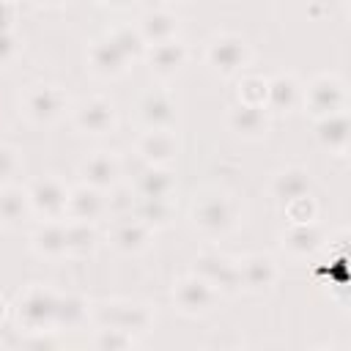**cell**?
I'll list each match as a JSON object with an SVG mask.
<instances>
[{"label":"cell","instance_id":"25","mask_svg":"<svg viewBox=\"0 0 351 351\" xmlns=\"http://www.w3.org/2000/svg\"><path fill=\"white\" fill-rule=\"evenodd\" d=\"M30 250L44 261L66 258V219H44L30 233Z\"/></svg>","mask_w":351,"mask_h":351},{"label":"cell","instance_id":"40","mask_svg":"<svg viewBox=\"0 0 351 351\" xmlns=\"http://www.w3.org/2000/svg\"><path fill=\"white\" fill-rule=\"evenodd\" d=\"M41 5H63V3H69V0H38Z\"/></svg>","mask_w":351,"mask_h":351},{"label":"cell","instance_id":"10","mask_svg":"<svg viewBox=\"0 0 351 351\" xmlns=\"http://www.w3.org/2000/svg\"><path fill=\"white\" fill-rule=\"evenodd\" d=\"M25 189H27L33 214H38L41 219H63L66 217V200H69L71 186H66V181L60 176H52V173L38 176Z\"/></svg>","mask_w":351,"mask_h":351},{"label":"cell","instance_id":"9","mask_svg":"<svg viewBox=\"0 0 351 351\" xmlns=\"http://www.w3.org/2000/svg\"><path fill=\"white\" fill-rule=\"evenodd\" d=\"M71 123L77 132L90 134V137H104L118 126V110L110 99L104 96H88L74 104L71 110Z\"/></svg>","mask_w":351,"mask_h":351},{"label":"cell","instance_id":"8","mask_svg":"<svg viewBox=\"0 0 351 351\" xmlns=\"http://www.w3.org/2000/svg\"><path fill=\"white\" fill-rule=\"evenodd\" d=\"M219 293L206 282L200 280L197 274H184L173 282V304L181 315L186 318H200V315H208L217 304Z\"/></svg>","mask_w":351,"mask_h":351},{"label":"cell","instance_id":"28","mask_svg":"<svg viewBox=\"0 0 351 351\" xmlns=\"http://www.w3.org/2000/svg\"><path fill=\"white\" fill-rule=\"evenodd\" d=\"M90 318V302L82 293L66 291L58 293L55 302V332L58 329H80Z\"/></svg>","mask_w":351,"mask_h":351},{"label":"cell","instance_id":"34","mask_svg":"<svg viewBox=\"0 0 351 351\" xmlns=\"http://www.w3.org/2000/svg\"><path fill=\"white\" fill-rule=\"evenodd\" d=\"M129 58H132V63L137 60V58H143L145 55V41H143V36L137 33V27H132V25H121V27H112L110 33H107Z\"/></svg>","mask_w":351,"mask_h":351},{"label":"cell","instance_id":"23","mask_svg":"<svg viewBox=\"0 0 351 351\" xmlns=\"http://www.w3.org/2000/svg\"><path fill=\"white\" fill-rule=\"evenodd\" d=\"M176 176L170 167H154V165H145L140 170V176L134 178V195L143 197V200H173L176 195Z\"/></svg>","mask_w":351,"mask_h":351},{"label":"cell","instance_id":"7","mask_svg":"<svg viewBox=\"0 0 351 351\" xmlns=\"http://www.w3.org/2000/svg\"><path fill=\"white\" fill-rule=\"evenodd\" d=\"M192 274L206 280L219 296H236L241 293V280H239V261L228 258L225 252L206 250L195 258Z\"/></svg>","mask_w":351,"mask_h":351},{"label":"cell","instance_id":"2","mask_svg":"<svg viewBox=\"0 0 351 351\" xmlns=\"http://www.w3.org/2000/svg\"><path fill=\"white\" fill-rule=\"evenodd\" d=\"M206 66L222 77V80H230V77H239L250 60H252V49L250 44L239 36V33H230V30H222V33H214L208 41H206Z\"/></svg>","mask_w":351,"mask_h":351},{"label":"cell","instance_id":"18","mask_svg":"<svg viewBox=\"0 0 351 351\" xmlns=\"http://www.w3.org/2000/svg\"><path fill=\"white\" fill-rule=\"evenodd\" d=\"M143 58H145L151 74H156L159 80H170V77H176L186 66L189 52H186V47L178 38H170V41H162V44L148 47Z\"/></svg>","mask_w":351,"mask_h":351},{"label":"cell","instance_id":"31","mask_svg":"<svg viewBox=\"0 0 351 351\" xmlns=\"http://www.w3.org/2000/svg\"><path fill=\"white\" fill-rule=\"evenodd\" d=\"M282 214L288 219V225H304V222H318V214H321V206L318 200L313 197V192L307 195H299L288 203H282Z\"/></svg>","mask_w":351,"mask_h":351},{"label":"cell","instance_id":"30","mask_svg":"<svg viewBox=\"0 0 351 351\" xmlns=\"http://www.w3.org/2000/svg\"><path fill=\"white\" fill-rule=\"evenodd\" d=\"M132 214H134L137 219H143V222L156 233V230L170 228L176 208H173V200H143V197H137Z\"/></svg>","mask_w":351,"mask_h":351},{"label":"cell","instance_id":"24","mask_svg":"<svg viewBox=\"0 0 351 351\" xmlns=\"http://www.w3.org/2000/svg\"><path fill=\"white\" fill-rule=\"evenodd\" d=\"M269 192L274 200L280 203H288L299 195H307L313 192V173L302 165H288V167H280L274 176H271V184H269Z\"/></svg>","mask_w":351,"mask_h":351},{"label":"cell","instance_id":"22","mask_svg":"<svg viewBox=\"0 0 351 351\" xmlns=\"http://www.w3.org/2000/svg\"><path fill=\"white\" fill-rule=\"evenodd\" d=\"M302 104V82L293 74H274L266 88L269 115H288Z\"/></svg>","mask_w":351,"mask_h":351},{"label":"cell","instance_id":"38","mask_svg":"<svg viewBox=\"0 0 351 351\" xmlns=\"http://www.w3.org/2000/svg\"><path fill=\"white\" fill-rule=\"evenodd\" d=\"M19 19V8L14 0H0V30H14Z\"/></svg>","mask_w":351,"mask_h":351},{"label":"cell","instance_id":"12","mask_svg":"<svg viewBox=\"0 0 351 351\" xmlns=\"http://www.w3.org/2000/svg\"><path fill=\"white\" fill-rule=\"evenodd\" d=\"M134 151L137 156L145 162V165H154V167H170L181 151V143H178V134L173 129H145L137 143H134Z\"/></svg>","mask_w":351,"mask_h":351},{"label":"cell","instance_id":"16","mask_svg":"<svg viewBox=\"0 0 351 351\" xmlns=\"http://www.w3.org/2000/svg\"><path fill=\"white\" fill-rule=\"evenodd\" d=\"M80 176H82V184L107 192L115 184H121V162L112 151H96V154L82 159Z\"/></svg>","mask_w":351,"mask_h":351},{"label":"cell","instance_id":"29","mask_svg":"<svg viewBox=\"0 0 351 351\" xmlns=\"http://www.w3.org/2000/svg\"><path fill=\"white\" fill-rule=\"evenodd\" d=\"M99 247V230L93 222L66 219V255L69 258H88Z\"/></svg>","mask_w":351,"mask_h":351},{"label":"cell","instance_id":"20","mask_svg":"<svg viewBox=\"0 0 351 351\" xmlns=\"http://www.w3.org/2000/svg\"><path fill=\"white\" fill-rule=\"evenodd\" d=\"M137 115L145 129H176V101L165 90H148L137 104Z\"/></svg>","mask_w":351,"mask_h":351},{"label":"cell","instance_id":"32","mask_svg":"<svg viewBox=\"0 0 351 351\" xmlns=\"http://www.w3.org/2000/svg\"><path fill=\"white\" fill-rule=\"evenodd\" d=\"M93 346L101 351H126L137 346V335L115 329V326H99L93 335Z\"/></svg>","mask_w":351,"mask_h":351},{"label":"cell","instance_id":"19","mask_svg":"<svg viewBox=\"0 0 351 351\" xmlns=\"http://www.w3.org/2000/svg\"><path fill=\"white\" fill-rule=\"evenodd\" d=\"M107 214V197L101 189L80 184L69 189L66 200V219H80V222H96Z\"/></svg>","mask_w":351,"mask_h":351},{"label":"cell","instance_id":"35","mask_svg":"<svg viewBox=\"0 0 351 351\" xmlns=\"http://www.w3.org/2000/svg\"><path fill=\"white\" fill-rule=\"evenodd\" d=\"M107 192H110V195H104V197H107V214H112V217H123V214H132V211H134L137 195H134L132 186H121V184H115V186L107 189Z\"/></svg>","mask_w":351,"mask_h":351},{"label":"cell","instance_id":"26","mask_svg":"<svg viewBox=\"0 0 351 351\" xmlns=\"http://www.w3.org/2000/svg\"><path fill=\"white\" fill-rule=\"evenodd\" d=\"M30 217H33V206H30L27 189L16 186V184L0 186V225L8 228V230H16Z\"/></svg>","mask_w":351,"mask_h":351},{"label":"cell","instance_id":"17","mask_svg":"<svg viewBox=\"0 0 351 351\" xmlns=\"http://www.w3.org/2000/svg\"><path fill=\"white\" fill-rule=\"evenodd\" d=\"M280 244H282V250H285L291 258L307 261V258H313V255L326 244V236H324V230L318 228V222L288 225V228L280 233Z\"/></svg>","mask_w":351,"mask_h":351},{"label":"cell","instance_id":"36","mask_svg":"<svg viewBox=\"0 0 351 351\" xmlns=\"http://www.w3.org/2000/svg\"><path fill=\"white\" fill-rule=\"evenodd\" d=\"M22 170V159H19V151L14 145H5L0 143V186L5 184H14V178L19 176Z\"/></svg>","mask_w":351,"mask_h":351},{"label":"cell","instance_id":"37","mask_svg":"<svg viewBox=\"0 0 351 351\" xmlns=\"http://www.w3.org/2000/svg\"><path fill=\"white\" fill-rule=\"evenodd\" d=\"M19 55V38L14 30H0V66H11Z\"/></svg>","mask_w":351,"mask_h":351},{"label":"cell","instance_id":"4","mask_svg":"<svg viewBox=\"0 0 351 351\" xmlns=\"http://www.w3.org/2000/svg\"><path fill=\"white\" fill-rule=\"evenodd\" d=\"M19 110L25 115V121H30L33 126H52L58 123L66 110H69V96L63 88L58 85H47V82H38V85H30L22 99H19Z\"/></svg>","mask_w":351,"mask_h":351},{"label":"cell","instance_id":"14","mask_svg":"<svg viewBox=\"0 0 351 351\" xmlns=\"http://www.w3.org/2000/svg\"><path fill=\"white\" fill-rule=\"evenodd\" d=\"M225 123L241 140H263L269 134V129H271V115H269L266 107L233 101L228 107V112H225Z\"/></svg>","mask_w":351,"mask_h":351},{"label":"cell","instance_id":"5","mask_svg":"<svg viewBox=\"0 0 351 351\" xmlns=\"http://www.w3.org/2000/svg\"><path fill=\"white\" fill-rule=\"evenodd\" d=\"M55 302L58 293L41 282L27 285L19 299H16V321L19 326L30 335V332H55Z\"/></svg>","mask_w":351,"mask_h":351},{"label":"cell","instance_id":"13","mask_svg":"<svg viewBox=\"0 0 351 351\" xmlns=\"http://www.w3.org/2000/svg\"><path fill=\"white\" fill-rule=\"evenodd\" d=\"M110 244L115 252L121 255H140L151 247V239H154V230L137 219L134 214H123V217H115L112 225H110Z\"/></svg>","mask_w":351,"mask_h":351},{"label":"cell","instance_id":"33","mask_svg":"<svg viewBox=\"0 0 351 351\" xmlns=\"http://www.w3.org/2000/svg\"><path fill=\"white\" fill-rule=\"evenodd\" d=\"M266 88H269V80H266V77L244 74V77L239 80V85H236V101L266 107Z\"/></svg>","mask_w":351,"mask_h":351},{"label":"cell","instance_id":"1","mask_svg":"<svg viewBox=\"0 0 351 351\" xmlns=\"http://www.w3.org/2000/svg\"><path fill=\"white\" fill-rule=\"evenodd\" d=\"M189 219H192V225H195V230L200 236H206V239H225L239 225V206L228 195L208 192V195L195 200V206L189 211Z\"/></svg>","mask_w":351,"mask_h":351},{"label":"cell","instance_id":"39","mask_svg":"<svg viewBox=\"0 0 351 351\" xmlns=\"http://www.w3.org/2000/svg\"><path fill=\"white\" fill-rule=\"evenodd\" d=\"M5 318H8V302H5L3 296H0V324H3Z\"/></svg>","mask_w":351,"mask_h":351},{"label":"cell","instance_id":"15","mask_svg":"<svg viewBox=\"0 0 351 351\" xmlns=\"http://www.w3.org/2000/svg\"><path fill=\"white\" fill-rule=\"evenodd\" d=\"M129 66H132V58L110 36L96 38L88 47V69H90V74H96L101 80H118L129 71Z\"/></svg>","mask_w":351,"mask_h":351},{"label":"cell","instance_id":"6","mask_svg":"<svg viewBox=\"0 0 351 351\" xmlns=\"http://www.w3.org/2000/svg\"><path fill=\"white\" fill-rule=\"evenodd\" d=\"M90 318L99 326H115L132 335H143L154 326V310L143 302H129V299H115V302H101L90 307Z\"/></svg>","mask_w":351,"mask_h":351},{"label":"cell","instance_id":"27","mask_svg":"<svg viewBox=\"0 0 351 351\" xmlns=\"http://www.w3.org/2000/svg\"><path fill=\"white\" fill-rule=\"evenodd\" d=\"M134 27L143 36L145 47H154V44H162V41L178 38V16L173 11H167V8L145 11Z\"/></svg>","mask_w":351,"mask_h":351},{"label":"cell","instance_id":"11","mask_svg":"<svg viewBox=\"0 0 351 351\" xmlns=\"http://www.w3.org/2000/svg\"><path fill=\"white\" fill-rule=\"evenodd\" d=\"M239 280H241V291L247 293H255V296L269 293L280 282V263L269 252L247 255L239 261Z\"/></svg>","mask_w":351,"mask_h":351},{"label":"cell","instance_id":"21","mask_svg":"<svg viewBox=\"0 0 351 351\" xmlns=\"http://www.w3.org/2000/svg\"><path fill=\"white\" fill-rule=\"evenodd\" d=\"M348 140H351V121L348 112H332L324 118H315V143L329 151V154H346L348 151Z\"/></svg>","mask_w":351,"mask_h":351},{"label":"cell","instance_id":"3","mask_svg":"<svg viewBox=\"0 0 351 351\" xmlns=\"http://www.w3.org/2000/svg\"><path fill=\"white\" fill-rule=\"evenodd\" d=\"M299 107H304V112L310 118H324V115L346 110L348 107V90H346L343 77H337L332 71L315 74L307 85H302V104Z\"/></svg>","mask_w":351,"mask_h":351}]
</instances>
